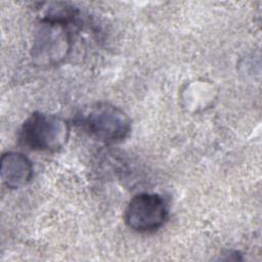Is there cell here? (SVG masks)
Here are the masks:
<instances>
[{"label":"cell","mask_w":262,"mask_h":262,"mask_svg":"<svg viewBox=\"0 0 262 262\" xmlns=\"http://www.w3.org/2000/svg\"><path fill=\"white\" fill-rule=\"evenodd\" d=\"M168 214L167 204L160 194L140 192L130 200L124 219L130 229L140 233H149L165 224Z\"/></svg>","instance_id":"cell-4"},{"label":"cell","mask_w":262,"mask_h":262,"mask_svg":"<svg viewBox=\"0 0 262 262\" xmlns=\"http://www.w3.org/2000/svg\"><path fill=\"white\" fill-rule=\"evenodd\" d=\"M31 160L19 151H7L1 157V179L10 189H17L27 185L33 177Z\"/></svg>","instance_id":"cell-5"},{"label":"cell","mask_w":262,"mask_h":262,"mask_svg":"<svg viewBox=\"0 0 262 262\" xmlns=\"http://www.w3.org/2000/svg\"><path fill=\"white\" fill-rule=\"evenodd\" d=\"M70 132V124L63 118L35 112L23 123L19 141L32 150L54 152L67 144Z\"/></svg>","instance_id":"cell-3"},{"label":"cell","mask_w":262,"mask_h":262,"mask_svg":"<svg viewBox=\"0 0 262 262\" xmlns=\"http://www.w3.org/2000/svg\"><path fill=\"white\" fill-rule=\"evenodd\" d=\"M78 124L93 138L111 144L123 141L131 132V120L119 106L101 101L85 108Z\"/></svg>","instance_id":"cell-2"},{"label":"cell","mask_w":262,"mask_h":262,"mask_svg":"<svg viewBox=\"0 0 262 262\" xmlns=\"http://www.w3.org/2000/svg\"><path fill=\"white\" fill-rule=\"evenodd\" d=\"M73 23L51 16L41 18L31 48V56L36 64L52 67L68 57L72 49V34L69 27Z\"/></svg>","instance_id":"cell-1"}]
</instances>
